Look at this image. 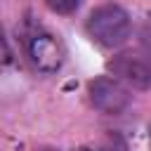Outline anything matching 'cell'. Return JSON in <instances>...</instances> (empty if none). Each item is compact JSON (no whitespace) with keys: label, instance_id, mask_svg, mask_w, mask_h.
<instances>
[{"label":"cell","instance_id":"52a82bcc","mask_svg":"<svg viewBox=\"0 0 151 151\" xmlns=\"http://www.w3.org/2000/svg\"><path fill=\"white\" fill-rule=\"evenodd\" d=\"M35 151H54V149H47V146H40V149H35Z\"/></svg>","mask_w":151,"mask_h":151},{"label":"cell","instance_id":"8992f818","mask_svg":"<svg viewBox=\"0 0 151 151\" xmlns=\"http://www.w3.org/2000/svg\"><path fill=\"white\" fill-rule=\"evenodd\" d=\"M139 45H142V50L151 57V21H146V24L142 26V31H139Z\"/></svg>","mask_w":151,"mask_h":151},{"label":"cell","instance_id":"3957f363","mask_svg":"<svg viewBox=\"0 0 151 151\" xmlns=\"http://www.w3.org/2000/svg\"><path fill=\"white\" fill-rule=\"evenodd\" d=\"M87 94H90V101H92V106L97 111L111 113V116L123 113L127 109V104H130V92L118 80H111V78H94V80H90Z\"/></svg>","mask_w":151,"mask_h":151},{"label":"cell","instance_id":"ba28073f","mask_svg":"<svg viewBox=\"0 0 151 151\" xmlns=\"http://www.w3.org/2000/svg\"><path fill=\"white\" fill-rule=\"evenodd\" d=\"M149 139H151V125H149Z\"/></svg>","mask_w":151,"mask_h":151},{"label":"cell","instance_id":"7a4b0ae2","mask_svg":"<svg viewBox=\"0 0 151 151\" xmlns=\"http://www.w3.org/2000/svg\"><path fill=\"white\" fill-rule=\"evenodd\" d=\"M90 38L104 47H118L130 35V17L120 5H101L90 12L85 24Z\"/></svg>","mask_w":151,"mask_h":151},{"label":"cell","instance_id":"5b68a950","mask_svg":"<svg viewBox=\"0 0 151 151\" xmlns=\"http://www.w3.org/2000/svg\"><path fill=\"white\" fill-rule=\"evenodd\" d=\"M45 5L57 14H73L80 5V0H45Z\"/></svg>","mask_w":151,"mask_h":151},{"label":"cell","instance_id":"6da1fadb","mask_svg":"<svg viewBox=\"0 0 151 151\" xmlns=\"http://www.w3.org/2000/svg\"><path fill=\"white\" fill-rule=\"evenodd\" d=\"M21 42H24V52L31 61V66L38 73H57L64 66L66 52L61 47V42L57 40V35H52L45 26L40 24H26L21 31Z\"/></svg>","mask_w":151,"mask_h":151},{"label":"cell","instance_id":"277c9868","mask_svg":"<svg viewBox=\"0 0 151 151\" xmlns=\"http://www.w3.org/2000/svg\"><path fill=\"white\" fill-rule=\"evenodd\" d=\"M109 71L137 90H151V59L137 54H118L109 61Z\"/></svg>","mask_w":151,"mask_h":151}]
</instances>
